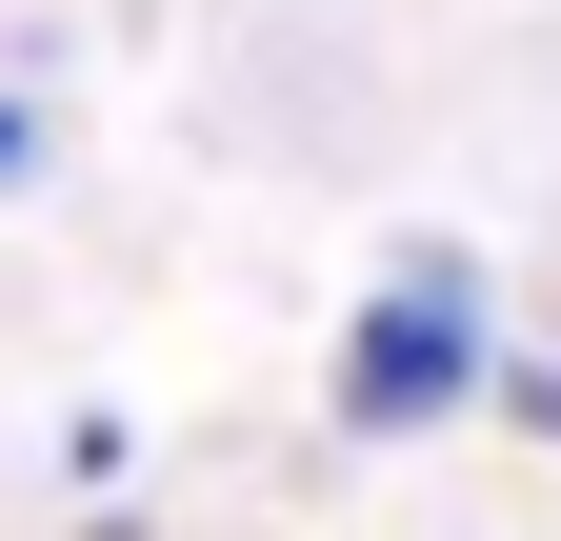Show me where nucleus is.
I'll use <instances>...</instances> for the list:
<instances>
[{
	"instance_id": "f257e3e1",
	"label": "nucleus",
	"mask_w": 561,
	"mask_h": 541,
	"mask_svg": "<svg viewBox=\"0 0 561 541\" xmlns=\"http://www.w3.org/2000/svg\"><path fill=\"white\" fill-rule=\"evenodd\" d=\"M481 381H502L481 261L421 241V261H381V281H362V321H341V361H321V422H341V441H442Z\"/></svg>"
},
{
	"instance_id": "f03ea898",
	"label": "nucleus",
	"mask_w": 561,
	"mask_h": 541,
	"mask_svg": "<svg viewBox=\"0 0 561 541\" xmlns=\"http://www.w3.org/2000/svg\"><path fill=\"white\" fill-rule=\"evenodd\" d=\"M481 401H502L522 441H561V361H502V381H481Z\"/></svg>"
},
{
	"instance_id": "7ed1b4c3",
	"label": "nucleus",
	"mask_w": 561,
	"mask_h": 541,
	"mask_svg": "<svg viewBox=\"0 0 561 541\" xmlns=\"http://www.w3.org/2000/svg\"><path fill=\"white\" fill-rule=\"evenodd\" d=\"M41 141H60V120H41L21 81H0V200H21V181H41Z\"/></svg>"
},
{
	"instance_id": "20e7f679",
	"label": "nucleus",
	"mask_w": 561,
	"mask_h": 541,
	"mask_svg": "<svg viewBox=\"0 0 561 541\" xmlns=\"http://www.w3.org/2000/svg\"><path fill=\"white\" fill-rule=\"evenodd\" d=\"M81 541H140V521H81Z\"/></svg>"
}]
</instances>
